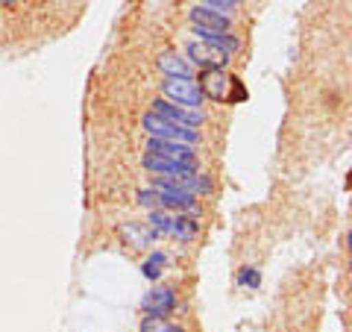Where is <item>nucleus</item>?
Segmentation results:
<instances>
[{
	"label": "nucleus",
	"instance_id": "17",
	"mask_svg": "<svg viewBox=\"0 0 352 332\" xmlns=\"http://www.w3.org/2000/svg\"><path fill=\"white\" fill-rule=\"evenodd\" d=\"M3 3H15V0H3Z\"/></svg>",
	"mask_w": 352,
	"mask_h": 332
},
{
	"label": "nucleus",
	"instance_id": "11",
	"mask_svg": "<svg viewBox=\"0 0 352 332\" xmlns=\"http://www.w3.org/2000/svg\"><path fill=\"white\" fill-rule=\"evenodd\" d=\"M156 197H159V206H164V209H176V212L194 215V197L191 194H185V191H168V188H156Z\"/></svg>",
	"mask_w": 352,
	"mask_h": 332
},
{
	"label": "nucleus",
	"instance_id": "4",
	"mask_svg": "<svg viewBox=\"0 0 352 332\" xmlns=\"http://www.w3.org/2000/svg\"><path fill=\"white\" fill-rule=\"evenodd\" d=\"M188 59L194 65H200L203 71H223L226 65H229V53L226 50H220L214 48L212 41H191L188 44Z\"/></svg>",
	"mask_w": 352,
	"mask_h": 332
},
{
	"label": "nucleus",
	"instance_id": "8",
	"mask_svg": "<svg viewBox=\"0 0 352 332\" xmlns=\"http://www.w3.org/2000/svg\"><path fill=\"white\" fill-rule=\"evenodd\" d=\"M156 65H159L162 74H168V80H191V76H194L191 62L182 59L176 50H164Z\"/></svg>",
	"mask_w": 352,
	"mask_h": 332
},
{
	"label": "nucleus",
	"instance_id": "5",
	"mask_svg": "<svg viewBox=\"0 0 352 332\" xmlns=\"http://www.w3.org/2000/svg\"><path fill=\"white\" fill-rule=\"evenodd\" d=\"M153 115H159V118L170 121V124H176V127H185V129H200V124H203L200 109H185V106H176L170 101L153 103Z\"/></svg>",
	"mask_w": 352,
	"mask_h": 332
},
{
	"label": "nucleus",
	"instance_id": "6",
	"mask_svg": "<svg viewBox=\"0 0 352 332\" xmlns=\"http://www.w3.org/2000/svg\"><path fill=\"white\" fill-rule=\"evenodd\" d=\"M147 153H150V156L176 162V165H188V168L197 171V153H194V147L176 145V141H164V138H150L147 141Z\"/></svg>",
	"mask_w": 352,
	"mask_h": 332
},
{
	"label": "nucleus",
	"instance_id": "15",
	"mask_svg": "<svg viewBox=\"0 0 352 332\" xmlns=\"http://www.w3.org/2000/svg\"><path fill=\"white\" fill-rule=\"evenodd\" d=\"M244 97H247L244 85H241V80H238V76H232V94H229V101H232V103H238V101H244Z\"/></svg>",
	"mask_w": 352,
	"mask_h": 332
},
{
	"label": "nucleus",
	"instance_id": "2",
	"mask_svg": "<svg viewBox=\"0 0 352 332\" xmlns=\"http://www.w3.org/2000/svg\"><path fill=\"white\" fill-rule=\"evenodd\" d=\"M191 21H194V32H197L200 39L226 36L229 27H232L229 15L214 12V9H208V6H197V9H191Z\"/></svg>",
	"mask_w": 352,
	"mask_h": 332
},
{
	"label": "nucleus",
	"instance_id": "12",
	"mask_svg": "<svg viewBox=\"0 0 352 332\" xmlns=\"http://www.w3.org/2000/svg\"><path fill=\"white\" fill-rule=\"evenodd\" d=\"M164 264H168V256H164V253H153V256L144 262V276L147 280H156Z\"/></svg>",
	"mask_w": 352,
	"mask_h": 332
},
{
	"label": "nucleus",
	"instance_id": "9",
	"mask_svg": "<svg viewBox=\"0 0 352 332\" xmlns=\"http://www.w3.org/2000/svg\"><path fill=\"white\" fill-rule=\"evenodd\" d=\"M144 312L150 318H164V315H170L173 309H176V297L170 289H153L147 297H144Z\"/></svg>",
	"mask_w": 352,
	"mask_h": 332
},
{
	"label": "nucleus",
	"instance_id": "10",
	"mask_svg": "<svg viewBox=\"0 0 352 332\" xmlns=\"http://www.w3.org/2000/svg\"><path fill=\"white\" fill-rule=\"evenodd\" d=\"M120 238H124L126 245H132V247H150L159 236H156V229H153L150 224H126V227H120Z\"/></svg>",
	"mask_w": 352,
	"mask_h": 332
},
{
	"label": "nucleus",
	"instance_id": "14",
	"mask_svg": "<svg viewBox=\"0 0 352 332\" xmlns=\"http://www.w3.org/2000/svg\"><path fill=\"white\" fill-rule=\"evenodd\" d=\"M244 0H206V6L208 9H214V12H223V9H235V6H241Z\"/></svg>",
	"mask_w": 352,
	"mask_h": 332
},
{
	"label": "nucleus",
	"instance_id": "7",
	"mask_svg": "<svg viewBox=\"0 0 352 332\" xmlns=\"http://www.w3.org/2000/svg\"><path fill=\"white\" fill-rule=\"evenodd\" d=\"M200 92L203 97H212V101L223 103L232 94V74L226 71H203L200 74Z\"/></svg>",
	"mask_w": 352,
	"mask_h": 332
},
{
	"label": "nucleus",
	"instance_id": "3",
	"mask_svg": "<svg viewBox=\"0 0 352 332\" xmlns=\"http://www.w3.org/2000/svg\"><path fill=\"white\" fill-rule=\"evenodd\" d=\"M162 92H164V101L185 106V109H200L203 103V92L194 80H164Z\"/></svg>",
	"mask_w": 352,
	"mask_h": 332
},
{
	"label": "nucleus",
	"instance_id": "16",
	"mask_svg": "<svg viewBox=\"0 0 352 332\" xmlns=\"http://www.w3.org/2000/svg\"><path fill=\"white\" fill-rule=\"evenodd\" d=\"M159 332H182V329H179V326H170V324H164Z\"/></svg>",
	"mask_w": 352,
	"mask_h": 332
},
{
	"label": "nucleus",
	"instance_id": "1",
	"mask_svg": "<svg viewBox=\"0 0 352 332\" xmlns=\"http://www.w3.org/2000/svg\"><path fill=\"white\" fill-rule=\"evenodd\" d=\"M144 129L150 132V138H164V141H176V145H185V147H194L200 141V129H185V127H176L170 121H164L159 115H147L144 118Z\"/></svg>",
	"mask_w": 352,
	"mask_h": 332
},
{
	"label": "nucleus",
	"instance_id": "13",
	"mask_svg": "<svg viewBox=\"0 0 352 332\" xmlns=\"http://www.w3.org/2000/svg\"><path fill=\"white\" fill-rule=\"evenodd\" d=\"M238 282L244 285V289H258V285H261V273L256 268H244V271H241V276H238Z\"/></svg>",
	"mask_w": 352,
	"mask_h": 332
}]
</instances>
